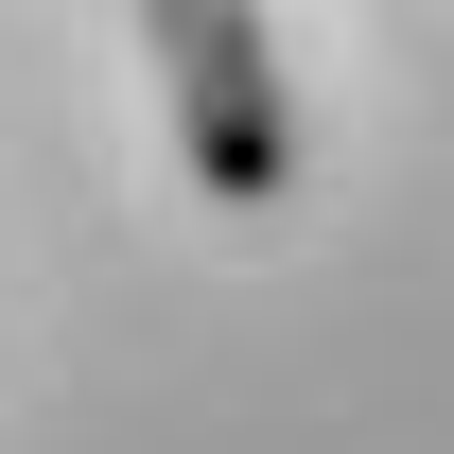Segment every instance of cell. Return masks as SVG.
Listing matches in <instances>:
<instances>
[{
	"label": "cell",
	"mask_w": 454,
	"mask_h": 454,
	"mask_svg": "<svg viewBox=\"0 0 454 454\" xmlns=\"http://www.w3.org/2000/svg\"><path fill=\"white\" fill-rule=\"evenodd\" d=\"M140 53L175 88V158L210 210H280L297 192V88H280V35L262 0H140Z\"/></svg>",
	"instance_id": "obj_1"
}]
</instances>
